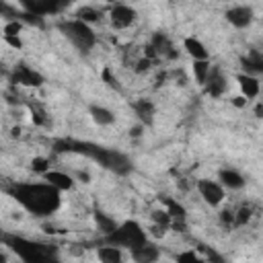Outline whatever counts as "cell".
I'll return each instance as SVG.
<instances>
[{"instance_id": "obj_1", "label": "cell", "mask_w": 263, "mask_h": 263, "mask_svg": "<svg viewBox=\"0 0 263 263\" xmlns=\"http://www.w3.org/2000/svg\"><path fill=\"white\" fill-rule=\"evenodd\" d=\"M10 193L33 216H51L62 205V193L45 181L16 183L12 185Z\"/></svg>"}, {"instance_id": "obj_2", "label": "cell", "mask_w": 263, "mask_h": 263, "mask_svg": "<svg viewBox=\"0 0 263 263\" xmlns=\"http://www.w3.org/2000/svg\"><path fill=\"white\" fill-rule=\"evenodd\" d=\"M4 245L23 261V263H62L58 249L53 245L37 242L25 236H4Z\"/></svg>"}, {"instance_id": "obj_3", "label": "cell", "mask_w": 263, "mask_h": 263, "mask_svg": "<svg viewBox=\"0 0 263 263\" xmlns=\"http://www.w3.org/2000/svg\"><path fill=\"white\" fill-rule=\"evenodd\" d=\"M76 152L90 156L92 160H97L101 166L117 173V175H127L132 171V162L129 158L113 148H103V146H95V144H72Z\"/></svg>"}, {"instance_id": "obj_4", "label": "cell", "mask_w": 263, "mask_h": 263, "mask_svg": "<svg viewBox=\"0 0 263 263\" xmlns=\"http://www.w3.org/2000/svg\"><path fill=\"white\" fill-rule=\"evenodd\" d=\"M148 240V232L144 230V226L136 220H125V222H119L115 226L113 232H109L105 236V245H113L117 249H125V251H132L140 245H144Z\"/></svg>"}, {"instance_id": "obj_5", "label": "cell", "mask_w": 263, "mask_h": 263, "mask_svg": "<svg viewBox=\"0 0 263 263\" xmlns=\"http://www.w3.org/2000/svg\"><path fill=\"white\" fill-rule=\"evenodd\" d=\"M60 31L66 35V39L80 51H88L95 47L97 43V33L90 25L78 21V18H68V21H62L60 25Z\"/></svg>"}, {"instance_id": "obj_6", "label": "cell", "mask_w": 263, "mask_h": 263, "mask_svg": "<svg viewBox=\"0 0 263 263\" xmlns=\"http://www.w3.org/2000/svg\"><path fill=\"white\" fill-rule=\"evenodd\" d=\"M197 191H199L201 199L212 208H218L224 201V187L214 179H199L197 181Z\"/></svg>"}, {"instance_id": "obj_7", "label": "cell", "mask_w": 263, "mask_h": 263, "mask_svg": "<svg viewBox=\"0 0 263 263\" xmlns=\"http://www.w3.org/2000/svg\"><path fill=\"white\" fill-rule=\"evenodd\" d=\"M136 8H132L129 4H113L109 8V21L115 29H127L136 21Z\"/></svg>"}, {"instance_id": "obj_8", "label": "cell", "mask_w": 263, "mask_h": 263, "mask_svg": "<svg viewBox=\"0 0 263 263\" xmlns=\"http://www.w3.org/2000/svg\"><path fill=\"white\" fill-rule=\"evenodd\" d=\"M10 80L14 84H23V86H41L43 84V76L37 70L29 68L27 64H16Z\"/></svg>"}, {"instance_id": "obj_9", "label": "cell", "mask_w": 263, "mask_h": 263, "mask_svg": "<svg viewBox=\"0 0 263 263\" xmlns=\"http://www.w3.org/2000/svg\"><path fill=\"white\" fill-rule=\"evenodd\" d=\"M23 10L27 14H33V16H39V18H45L47 14H55L64 4L55 2V0H33V2H23L21 4Z\"/></svg>"}, {"instance_id": "obj_10", "label": "cell", "mask_w": 263, "mask_h": 263, "mask_svg": "<svg viewBox=\"0 0 263 263\" xmlns=\"http://www.w3.org/2000/svg\"><path fill=\"white\" fill-rule=\"evenodd\" d=\"M226 21L232 27H236V29H247L253 23V8L251 6H245V4L232 6V8L226 10Z\"/></svg>"}, {"instance_id": "obj_11", "label": "cell", "mask_w": 263, "mask_h": 263, "mask_svg": "<svg viewBox=\"0 0 263 263\" xmlns=\"http://www.w3.org/2000/svg\"><path fill=\"white\" fill-rule=\"evenodd\" d=\"M203 86H205V92H208L210 97H220V95L226 92V88H228V80H226V76H224V72H222L220 68L212 66V70H210L208 80H205Z\"/></svg>"}, {"instance_id": "obj_12", "label": "cell", "mask_w": 263, "mask_h": 263, "mask_svg": "<svg viewBox=\"0 0 263 263\" xmlns=\"http://www.w3.org/2000/svg\"><path fill=\"white\" fill-rule=\"evenodd\" d=\"M129 257H132L134 263H156V261L160 259V249H158L154 242L146 240L144 245L132 249V251H129Z\"/></svg>"}, {"instance_id": "obj_13", "label": "cell", "mask_w": 263, "mask_h": 263, "mask_svg": "<svg viewBox=\"0 0 263 263\" xmlns=\"http://www.w3.org/2000/svg\"><path fill=\"white\" fill-rule=\"evenodd\" d=\"M236 82H238V88H240V97H245L247 101L251 99H257L259 92H261V82L257 76H249V74H238L236 76Z\"/></svg>"}, {"instance_id": "obj_14", "label": "cell", "mask_w": 263, "mask_h": 263, "mask_svg": "<svg viewBox=\"0 0 263 263\" xmlns=\"http://www.w3.org/2000/svg\"><path fill=\"white\" fill-rule=\"evenodd\" d=\"M224 189H242L245 187V177L236 171V168H230V166H226V168H220L218 171V179H216Z\"/></svg>"}, {"instance_id": "obj_15", "label": "cell", "mask_w": 263, "mask_h": 263, "mask_svg": "<svg viewBox=\"0 0 263 263\" xmlns=\"http://www.w3.org/2000/svg\"><path fill=\"white\" fill-rule=\"evenodd\" d=\"M43 181L49 183V185H51L53 189H58L60 193H62V191H70V189L74 187L72 175H68V173H64V171H53V168H49V171L43 175Z\"/></svg>"}, {"instance_id": "obj_16", "label": "cell", "mask_w": 263, "mask_h": 263, "mask_svg": "<svg viewBox=\"0 0 263 263\" xmlns=\"http://www.w3.org/2000/svg\"><path fill=\"white\" fill-rule=\"evenodd\" d=\"M132 109L136 113V117L144 123V125H150L154 121V103L150 99H138L132 103Z\"/></svg>"}, {"instance_id": "obj_17", "label": "cell", "mask_w": 263, "mask_h": 263, "mask_svg": "<svg viewBox=\"0 0 263 263\" xmlns=\"http://www.w3.org/2000/svg\"><path fill=\"white\" fill-rule=\"evenodd\" d=\"M183 47H185V51L193 58V62H197V60H210V53H208L203 41L197 39V37H193V35H191V37H185Z\"/></svg>"}, {"instance_id": "obj_18", "label": "cell", "mask_w": 263, "mask_h": 263, "mask_svg": "<svg viewBox=\"0 0 263 263\" xmlns=\"http://www.w3.org/2000/svg\"><path fill=\"white\" fill-rule=\"evenodd\" d=\"M242 74H249V76H259L263 72V55L259 51H249L245 58H242Z\"/></svg>"}, {"instance_id": "obj_19", "label": "cell", "mask_w": 263, "mask_h": 263, "mask_svg": "<svg viewBox=\"0 0 263 263\" xmlns=\"http://www.w3.org/2000/svg\"><path fill=\"white\" fill-rule=\"evenodd\" d=\"M97 257L101 263H123V251L113 245H101L97 249Z\"/></svg>"}, {"instance_id": "obj_20", "label": "cell", "mask_w": 263, "mask_h": 263, "mask_svg": "<svg viewBox=\"0 0 263 263\" xmlns=\"http://www.w3.org/2000/svg\"><path fill=\"white\" fill-rule=\"evenodd\" d=\"M90 117H92V121L95 123H99V125H111L113 121H115V115H113V111L111 109H107V107H103V105H90Z\"/></svg>"}, {"instance_id": "obj_21", "label": "cell", "mask_w": 263, "mask_h": 263, "mask_svg": "<svg viewBox=\"0 0 263 263\" xmlns=\"http://www.w3.org/2000/svg\"><path fill=\"white\" fill-rule=\"evenodd\" d=\"M95 222H97V228H99V232L103 234V238L109 234V232H113L115 230V226L119 224V222H115L109 214H105V212H95Z\"/></svg>"}, {"instance_id": "obj_22", "label": "cell", "mask_w": 263, "mask_h": 263, "mask_svg": "<svg viewBox=\"0 0 263 263\" xmlns=\"http://www.w3.org/2000/svg\"><path fill=\"white\" fill-rule=\"evenodd\" d=\"M210 70H212L210 60H197V62H193V76H195V82L203 86L205 80H208Z\"/></svg>"}, {"instance_id": "obj_23", "label": "cell", "mask_w": 263, "mask_h": 263, "mask_svg": "<svg viewBox=\"0 0 263 263\" xmlns=\"http://www.w3.org/2000/svg\"><path fill=\"white\" fill-rule=\"evenodd\" d=\"M76 18L82 21V23H86V25H90V23H95V21L101 18V10H97V8H92V6H82V8L78 10V16H76Z\"/></svg>"}, {"instance_id": "obj_24", "label": "cell", "mask_w": 263, "mask_h": 263, "mask_svg": "<svg viewBox=\"0 0 263 263\" xmlns=\"http://www.w3.org/2000/svg\"><path fill=\"white\" fill-rule=\"evenodd\" d=\"M175 261L177 263H205V259L199 257L195 251H183V253H179L175 257Z\"/></svg>"}, {"instance_id": "obj_25", "label": "cell", "mask_w": 263, "mask_h": 263, "mask_svg": "<svg viewBox=\"0 0 263 263\" xmlns=\"http://www.w3.org/2000/svg\"><path fill=\"white\" fill-rule=\"evenodd\" d=\"M31 166H33V171H37V173L43 177V175L49 171V160H47V158H41V156H37V158H33Z\"/></svg>"}, {"instance_id": "obj_26", "label": "cell", "mask_w": 263, "mask_h": 263, "mask_svg": "<svg viewBox=\"0 0 263 263\" xmlns=\"http://www.w3.org/2000/svg\"><path fill=\"white\" fill-rule=\"evenodd\" d=\"M232 103H234L236 107H245V105H247L249 101H247L245 97H234V99H232Z\"/></svg>"}, {"instance_id": "obj_27", "label": "cell", "mask_w": 263, "mask_h": 263, "mask_svg": "<svg viewBox=\"0 0 263 263\" xmlns=\"http://www.w3.org/2000/svg\"><path fill=\"white\" fill-rule=\"evenodd\" d=\"M8 259H6V253H4V249H0V263H6Z\"/></svg>"}]
</instances>
